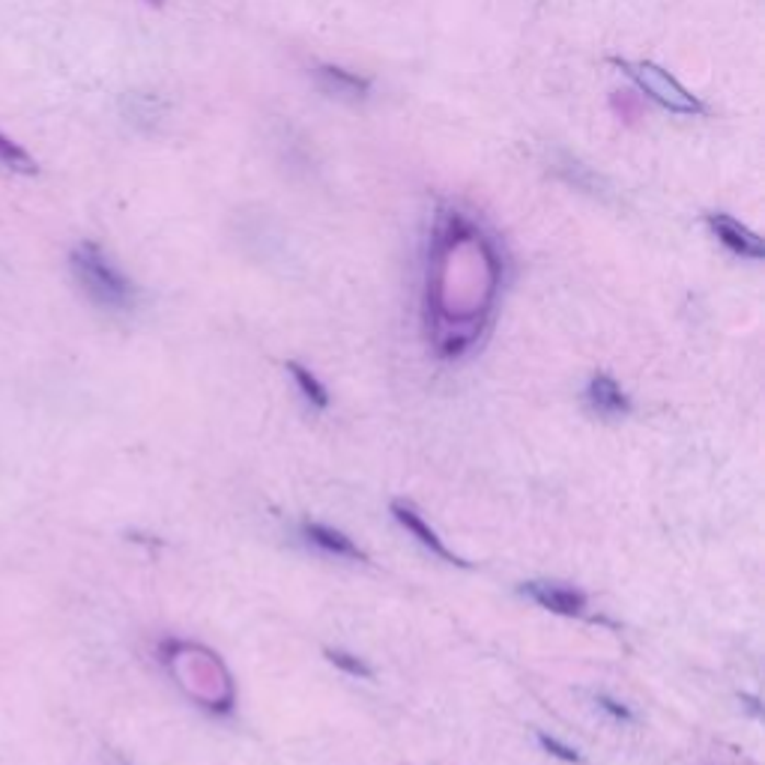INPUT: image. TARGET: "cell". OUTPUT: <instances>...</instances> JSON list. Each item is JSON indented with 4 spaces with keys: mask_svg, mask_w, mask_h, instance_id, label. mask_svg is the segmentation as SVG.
<instances>
[{
    "mask_svg": "<svg viewBox=\"0 0 765 765\" xmlns=\"http://www.w3.org/2000/svg\"><path fill=\"white\" fill-rule=\"evenodd\" d=\"M434 270L427 275V290L434 287L458 285L455 306L439 320L448 327H470L476 335V323L493 306V296L500 287V258L493 252L491 240L460 213H443L434 230Z\"/></svg>",
    "mask_w": 765,
    "mask_h": 765,
    "instance_id": "obj_1",
    "label": "cell"
},
{
    "mask_svg": "<svg viewBox=\"0 0 765 765\" xmlns=\"http://www.w3.org/2000/svg\"><path fill=\"white\" fill-rule=\"evenodd\" d=\"M72 275L81 290L90 296V302L109 311H126L135 306V285L105 258L96 242H78L69 254Z\"/></svg>",
    "mask_w": 765,
    "mask_h": 765,
    "instance_id": "obj_2",
    "label": "cell"
},
{
    "mask_svg": "<svg viewBox=\"0 0 765 765\" xmlns=\"http://www.w3.org/2000/svg\"><path fill=\"white\" fill-rule=\"evenodd\" d=\"M613 64L635 81L643 96L652 99L661 109L673 111V114H685V117L706 114V105H703L700 99L694 96L690 90L682 88L667 69H661L652 60H619V57H613Z\"/></svg>",
    "mask_w": 765,
    "mask_h": 765,
    "instance_id": "obj_3",
    "label": "cell"
},
{
    "mask_svg": "<svg viewBox=\"0 0 765 765\" xmlns=\"http://www.w3.org/2000/svg\"><path fill=\"white\" fill-rule=\"evenodd\" d=\"M706 225L721 240V246H727L733 254L747 258V261H763V240L756 237L754 230L744 228L742 221H735L727 213H711V216H706Z\"/></svg>",
    "mask_w": 765,
    "mask_h": 765,
    "instance_id": "obj_4",
    "label": "cell"
},
{
    "mask_svg": "<svg viewBox=\"0 0 765 765\" xmlns=\"http://www.w3.org/2000/svg\"><path fill=\"white\" fill-rule=\"evenodd\" d=\"M311 78L318 81V88L327 93V96L347 99V102H365L372 96V81L368 78L356 76V72H347L341 66H318Z\"/></svg>",
    "mask_w": 765,
    "mask_h": 765,
    "instance_id": "obj_5",
    "label": "cell"
},
{
    "mask_svg": "<svg viewBox=\"0 0 765 765\" xmlns=\"http://www.w3.org/2000/svg\"><path fill=\"white\" fill-rule=\"evenodd\" d=\"M392 514H395V521L404 526L407 533H410V536H413L415 541H419V545L427 547V550H431L434 557H439V559H443V562H452V566H467L464 559L455 557V553H452V550H448V547L443 545V538H439L437 533H434V529H431V526H427L425 521H422V517H419V512H415L413 505L398 503V500H395Z\"/></svg>",
    "mask_w": 765,
    "mask_h": 765,
    "instance_id": "obj_6",
    "label": "cell"
},
{
    "mask_svg": "<svg viewBox=\"0 0 765 765\" xmlns=\"http://www.w3.org/2000/svg\"><path fill=\"white\" fill-rule=\"evenodd\" d=\"M524 592L529 598H536L545 610L559 613V616H583L586 613V595L553 583H526Z\"/></svg>",
    "mask_w": 765,
    "mask_h": 765,
    "instance_id": "obj_7",
    "label": "cell"
},
{
    "mask_svg": "<svg viewBox=\"0 0 765 765\" xmlns=\"http://www.w3.org/2000/svg\"><path fill=\"white\" fill-rule=\"evenodd\" d=\"M586 398H590V407L598 415H607V419H616V415L631 413V401L628 395L619 389V382L607 377V374H595L590 380V389H586Z\"/></svg>",
    "mask_w": 765,
    "mask_h": 765,
    "instance_id": "obj_8",
    "label": "cell"
},
{
    "mask_svg": "<svg viewBox=\"0 0 765 765\" xmlns=\"http://www.w3.org/2000/svg\"><path fill=\"white\" fill-rule=\"evenodd\" d=\"M302 533H306V538L311 541V545H318L320 550H327V553H335V557H344V559H359V562H365V553H362L359 547L353 545L351 538L344 536V533H339V529H332V526H323V524H306L302 526Z\"/></svg>",
    "mask_w": 765,
    "mask_h": 765,
    "instance_id": "obj_9",
    "label": "cell"
},
{
    "mask_svg": "<svg viewBox=\"0 0 765 765\" xmlns=\"http://www.w3.org/2000/svg\"><path fill=\"white\" fill-rule=\"evenodd\" d=\"M0 164H3L7 171H12V174L24 176H33L39 171L36 159L24 150L22 144H15L12 138H7V135H0Z\"/></svg>",
    "mask_w": 765,
    "mask_h": 765,
    "instance_id": "obj_10",
    "label": "cell"
},
{
    "mask_svg": "<svg viewBox=\"0 0 765 765\" xmlns=\"http://www.w3.org/2000/svg\"><path fill=\"white\" fill-rule=\"evenodd\" d=\"M287 372L294 374V380H296V386L302 389V395H306V401L308 404H315V407H329V395H327V389L320 386V380L315 377V374L308 372V368H302L299 362H287Z\"/></svg>",
    "mask_w": 765,
    "mask_h": 765,
    "instance_id": "obj_11",
    "label": "cell"
},
{
    "mask_svg": "<svg viewBox=\"0 0 765 765\" xmlns=\"http://www.w3.org/2000/svg\"><path fill=\"white\" fill-rule=\"evenodd\" d=\"M613 111H616V117H623L625 123H637L640 121V102H637V96H628V93H613L610 99Z\"/></svg>",
    "mask_w": 765,
    "mask_h": 765,
    "instance_id": "obj_12",
    "label": "cell"
},
{
    "mask_svg": "<svg viewBox=\"0 0 765 765\" xmlns=\"http://www.w3.org/2000/svg\"><path fill=\"white\" fill-rule=\"evenodd\" d=\"M327 658H329V661H332V664H335V667H341V670H344V673H351V676H362V678H372L374 676L372 670L365 667L359 658L347 655V652H332V649H329Z\"/></svg>",
    "mask_w": 765,
    "mask_h": 765,
    "instance_id": "obj_13",
    "label": "cell"
},
{
    "mask_svg": "<svg viewBox=\"0 0 765 765\" xmlns=\"http://www.w3.org/2000/svg\"><path fill=\"white\" fill-rule=\"evenodd\" d=\"M538 742H541V747H545L547 754H553V756H559V760H566V763H583L580 760V754L574 751V747H569V744H562V742H557L553 735H538Z\"/></svg>",
    "mask_w": 765,
    "mask_h": 765,
    "instance_id": "obj_14",
    "label": "cell"
},
{
    "mask_svg": "<svg viewBox=\"0 0 765 765\" xmlns=\"http://www.w3.org/2000/svg\"><path fill=\"white\" fill-rule=\"evenodd\" d=\"M598 706L610 711L613 718H619V721H631V711L625 709V706H619L616 700H610V697H598Z\"/></svg>",
    "mask_w": 765,
    "mask_h": 765,
    "instance_id": "obj_15",
    "label": "cell"
},
{
    "mask_svg": "<svg viewBox=\"0 0 765 765\" xmlns=\"http://www.w3.org/2000/svg\"><path fill=\"white\" fill-rule=\"evenodd\" d=\"M144 3H150V7H156V10H162L164 0H144Z\"/></svg>",
    "mask_w": 765,
    "mask_h": 765,
    "instance_id": "obj_16",
    "label": "cell"
}]
</instances>
